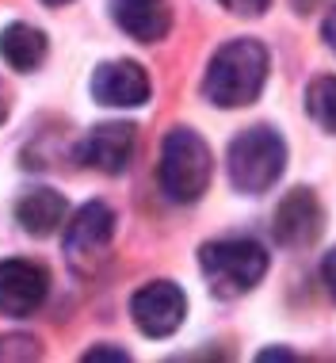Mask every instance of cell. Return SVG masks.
Masks as SVG:
<instances>
[{"label":"cell","instance_id":"7c38bea8","mask_svg":"<svg viewBox=\"0 0 336 363\" xmlns=\"http://www.w3.org/2000/svg\"><path fill=\"white\" fill-rule=\"evenodd\" d=\"M16 222L31 238H50L65 222V199L54 188H35L16 203Z\"/></svg>","mask_w":336,"mask_h":363},{"label":"cell","instance_id":"ac0fdd59","mask_svg":"<svg viewBox=\"0 0 336 363\" xmlns=\"http://www.w3.org/2000/svg\"><path fill=\"white\" fill-rule=\"evenodd\" d=\"M321 35H325V43H329V50L336 54V8L329 16H325V27H321Z\"/></svg>","mask_w":336,"mask_h":363},{"label":"cell","instance_id":"5b68a950","mask_svg":"<svg viewBox=\"0 0 336 363\" xmlns=\"http://www.w3.org/2000/svg\"><path fill=\"white\" fill-rule=\"evenodd\" d=\"M115 238V211L107 203H84L65 225V260L77 276H96Z\"/></svg>","mask_w":336,"mask_h":363},{"label":"cell","instance_id":"6da1fadb","mask_svg":"<svg viewBox=\"0 0 336 363\" xmlns=\"http://www.w3.org/2000/svg\"><path fill=\"white\" fill-rule=\"evenodd\" d=\"M264 81H268V50L256 38H233L211 57L203 92L214 107H249L260 100Z\"/></svg>","mask_w":336,"mask_h":363},{"label":"cell","instance_id":"3957f363","mask_svg":"<svg viewBox=\"0 0 336 363\" xmlns=\"http://www.w3.org/2000/svg\"><path fill=\"white\" fill-rule=\"evenodd\" d=\"M211 176H214V157L199 134L187 130V126H176V130L164 134L157 180H161V191L168 199L172 203L203 199V191L211 188Z\"/></svg>","mask_w":336,"mask_h":363},{"label":"cell","instance_id":"e0dca14e","mask_svg":"<svg viewBox=\"0 0 336 363\" xmlns=\"http://www.w3.org/2000/svg\"><path fill=\"white\" fill-rule=\"evenodd\" d=\"M84 359H130L123 348H92V352H84Z\"/></svg>","mask_w":336,"mask_h":363},{"label":"cell","instance_id":"d6986e66","mask_svg":"<svg viewBox=\"0 0 336 363\" xmlns=\"http://www.w3.org/2000/svg\"><path fill=\"white\" fill-rule=\"evenodd\" d=\"M260 359H294V356L283 352V348H268V352H260Z\"/></svg>","mask_w":336,"mask_h":363},{"label":"cell","instance_id":"277c9868","mask_svg":"<svg viewBox=\"0 0 336 363\" xmlns=\"http://www.w3.org/2000/svg\"><path fill=\"white\" fill-rule=\"evenodd\" d=\"M225 169L237 191L245 195H264L275 188V180L286 169V142L271 126H249L245 134H237L225 153Z\"/></svg>","mask_w":336,"mask_h":363},{"label":"cell","instance_id":"7a4b0ae2","mask_svg":"<svg viewBox=\"0 0 336 363\" xmlns=\"http://www.w3.org/2000/svg\"><path fill=\"white\" fill-rule=\"evenodd\" d=\"M199 268L218 298H241L268 276V249L252 238H218L203 245Z\"/></svg>","mask_w":336,"mask_h":363},{"label":"cell","instance_id":"44dd1931","mask_svg":"<svg viewBox=\"0 0 336 363\" xmlns=\"http://www.w3.org/2000/svg\"><path fill=\"white\" fill-rule=\"evenodd\" d=\"M43 4H54V8H62V4H69V0H43Z\"/></svg>","mask_w":336,"mask_h":363},{"label":"cell","instance_id":"4fadbf2b","mask_svg":"<svg viewBox=\"0 0 336 363\" xmlns=\"http://www.w3.org/2000/svg\"><path fill=\"white\" fill-rule=\"evenodd\" d=\"M0 57L16 73H35L46 62V35L31 23H8L0 31Z\"/></svg>","mask_w":336,"mask_h":363},{"label":"cell","instance_id":"9c48e42d","mask_svg":"<svg viewBox=\"0 0 336 363\" xmlns=\"http://www.w3.org/2000/svg\"><path fill=\"white\" fill-rule=\"evenodd\" d=\"M321 203L313 191L306 188H294L283 195V203L275 207V222H271V233H275V245L283 249H302V245H313L321 233Z\"/></svg>","mask_w":336,"mask_h":363},{"label":"cell","instance_id":"2e32d148","mask_svg":"<svg viewBox=\"0 0 336 363\" xmlns=\"http://www.w3.org/2000/svg\"><path fill=\"white\" fill-rule=\"evenodd\" d=\"M321 279H325V287H329V294L336 298V249L325 252V260H321Z\"/></svg>","mask_w":336,"mask_h":363},{"label":"cell","instance_id":"ffe728a7","mask_svg":"<svg viewBox=\"0 0 336 363\" xmlns=\"http://www.w3.org/2000/svg\"><path fill=\"white\" fill-rule=\"evenodd\" d=\"M4 115H8V100H4V88H0V123H4Z\"/></svg>","mask_w":336,"mask_h":363},{"label":"cell","instance_id":"ba28073f","mask_svg":"<svg viewBox=\"0 0 336 363\" xmlns=\"http://www.w3.org/2000/svg\"><path fill=\"white\" fill-rule=\"evenodd\" d=\"M134 150H138V134L130 123H103L84 134V142L77 145V161L103 176H123L134 161Z\"/></svg>","mask_w":336,"mask_h":363},{"label":"cell","instance_id":"9a60e30c","mask_svg":"<svg viewBox=\"0 0 336 363\" xmlns=\"http://www.w3.org/2000/svg\"><path fill=\"white\" fill-rule=\"evenodd\" d=\"M218 4H222L230 16L256 19V16H264V12H268V4H271V0H218Z\"/></svg>","mask_w":336,"mask_h":363},{"label":"cell","instance_id":"52a82bcc","mask_svg":"<svg viewBox=\"0 0 336 363\" xmlns=\"http://www.w3.org/2000/svg\"><path fill=\"white\" fill-rule=\"evenodd\" d=\"M50 294V276L35 260H0V313L4 318H31Z\"/></svg>","mask_w":336,"mask_h":363},{"label":"cell","instance_id":"8fae6325","mask_svg":"<svg viewBox=\"0 0 336 363\" xmlns=\"http://www.w3.org/2000/svg\"><path fill=\"white\" fill-rule=\"evenodd\" d=\"M111 19L134 43H161L172 31L168 0H111Z\"/></svg>","mask_w":336,"mask_h":363},{"label":"cell","instance_id":"8992f818","mask_svg":"<svg viewBox=\"0 0 336 363\" xmlns=\"http://www.w3.org/2000/svg\"><path fill=\"white\" fill-rule=\"evenodd\" d=\"M130 318L145 337H172L187 318V298L172 279H153L130 298Z\"/></svg>","mask_w":336,"mask_h":363},{"label":"cell","instance_id":"5bb4252c","mask_svg":"<svg viewBox=\"0 0 336 363\" xmlns=\"http://www.w3.org/2000/svg\"><path fill=\"white\" fill-rule=\"evenodd\" d=\"M306 111L325 134H336V77H318L306 88Z\"/></svg>","mask_w":336,"mask_h":363},{"label":"cell","instance_id":"30bf717a","mask_svg":"<svg viewBox=\"0 0 336 363\" xmlns=\"http://www.w3.org/2000/svg\"><path fill=\"white\" fill-rule=\"evenodd\" d=\"M92 96L103 107H142L150 100V73L138 62H103L92 73Z\"/></svg>","mask_w":336,"mask_h":363}]
</instances>
